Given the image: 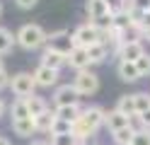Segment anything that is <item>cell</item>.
<instances>
[{
	"instance_id": "20",
	"label": "cell",
	"mask_w": 150,
	"mask_h": 145,
	"mask_svg": "<svg viewBox=\"0 0 150 145\" xmlns=\"http://www.w3.org/2000/svg\"><path fill=\"white\" fill-rule=\"evenodd\" d=\"M53 121H56V114H53V109L44 111V114H39V116H34L36 133H51V126H53Z\"/></svg>"
},
{
	"instance_id": "35",
	"label": "cell",
	"mask_w": 150,
	"mask_h": 145,
	"mask_svg": "<svg viewBox=\"0 0 150 145\" xmlns=\"http://www.w3.org/2000/svg\"><path fill=\"white\" fill-rule=\"evenodd\" d=\"M5 111H7V104H5V99H3V97H0V119L5 116Z\"/></svg>"
},
{
	"instance_id": "33",
	"label": "cell",
	"mask_w": 150,
	"mask_h": 145,
	"mask_svg": "<svg viewBox=\"0 0 150 145\" xmlns=\"http://www.w3.org/2000/svg\"><path fill=\"white\" fill-rule=\"evenodd\" d=\"M5 87H10V75L3 70L0 73V90H5Z\"/></svg>"
},
{
	"instance_id": "24",
	"label": "cell",
	"mask_w": 150,
	"mask_h": 145,
	"mask_svg": "<svg viewBox=\"0 0 150 145\" xmlns=\"http://www.w3.org/2000/svg\"><path fill=\"white\" fill-rule=\"evenodd\" d=\"M133 135H136V128H133V126H126V128H121V131H114V133H111V140H114L116 145H131Z\"/></svg>"
},
{
	"instance_id": "40",
	"label": "cell",
	"mask_w": 150,
	"mask_h": 145,
	"mask_svg": "<svg viewBox=\"0 0 150 145\" xmlns=\"http://www.w3.org/2000/svg\"><path fill=\"white\" fill-rule=\"evenodd\" d=\"M85 145H99V143H85Z\"/></svg>"
},
{
	"instance_id": "27",
	"label": "cell",
	"mask_w": 150,
	"mask_h": 145,
	"mask_svg": "<svg viewBox=\"0 0 150 145\" xmlns=\"http://www.w3.org/2000/svg\"><path fill=\"white\" fill-rule=\"evenodd\" d=\"M133 99H136V111L138 114H143V111L150 109V94L148 92H136Z\"/></svg>"
},
{
	"instance_id": "38",
	"label": "cell",
	"mask_w": 150,
	"mask_h": 145,
	"mask_svg": "<svg viewBox=\"0 0 150 145\" xmlns=\"http://www.w3.org/2000/svg\"><path fill=\"white\" fill-rule=\"evenodd\" d=\"M29 145H51V143H46V140H32Z\"/></svg>"
},
{
	"instance_id": "16",
	"label": "cell",
	"mask_w": 150,
	"mask_h": 145,
	"mask_svg": "<svg viewBox=\"0 0 150 145\" xmlns=\"http://www.w3.org/2000/svg\"><path fill=\"white\" fill-rule=\"evenodd\" d=\"M116 73H119V77H121L124 82H136V80H140V73H138L136 63H128V61H119Z\"/></svg>"
},
{
	"instance_id": "6",
	"label": "cell",
	"mask_w": 150,
	"mask_h": 145,
	"mask_svg": "<svg viewBox=\"0 0 150 145\" xmlns=\"http://www.w3.org/2000/svg\"><path fill=\"white\" fill-rule=\"evenodd\" d=\"M51 102H53V109H58V106H73V104H80V94L73 85H61V87H56Z\"/></svg>"
},
{
	"instance_id": "10",
	"label": "cell",
	"mask_w": 150,
	"mask_h": 145,
	"mask_svg": "<svg viewBox=\"0 0 150 145\" xmlns=\"http://www.w3.org/2000/svg\"><path fill=\"white\" fill-rule=\"evenodd\" d=\"M41 65L53 68V70H58V73H61V68L68 65V56H63V53H58V51H53V48L46 46V48H44V53H41Z\"/></svg>"
},
{
	"instance_id": "29",
	"label": "cell",
	"mask_w": 150,
	"mask_h": 145,
	"mask_svg": "<svg viewBox=\"0 0 150 145\" xmlns=\"http://www.w3.org/2000/svg\"><path fill=\"white\" fill-rule=\"evenodd\" d=\"M136 68H138V73L140 77H150V53H143L136 61Z\"/></svg>"
},
{
	"instance_id": "12",
	"label": "cell",
	"mask_w": 150,
	"mask_h": 145,
	"mask_svg": "<svg viewBox=\"0 0 150 145\" xmlns=\"http://www.w3.org/2000/svg\"><path fill=\"white\" fill-rule=\"evenodd\" d=\"M104 109H102V106H85V109H82V114H80V119L85 121V123H90L92 128H102V126H104Z\"/></svg>"
},
{
	"instance_id": "39",
	"label": "cell",
	"mask_w": 150,
	"mask_h": 145,
	"mask_svg": "<svg viewBox=\"0 0 150 145\" xmlns=\"http://www.w3.org/2000/svg\"><path fill=\"white\" fill-rule=\"evenodd\" d=\"M5 70V63H3V58H0V73H3Z\"/></svg>"
},
{
	"instance_id": "1",
	"label": "cell",
	"mask_w": 150,
	"mask_h": 145,
	"mask_svg": "<svg viewBox=\"0 0 150 145\" xmlns=\"http://www.w3.org/2000/svg\"><path fill=\"white\" fill-rule=\"evenodd\" d=\"M46 39H49V34H46L39 24H22L20 32L15 34L17 46H22L24 51H36V48L46 46Z\"/></svg>"
},
{
	"instance_id": "23",
	"label": "cell",
	"mask_w": 150,
	"mask_h": 145,
	"mask_svg": "<svg viewBox=\"0 0 150 145\" xmlns=\"http://www.w3.org/2000/svg\"><path fill=\"white\" fill-rule=\"evenodd\" d=\"M15 44H17V41H15V34L10 32V29H5V27H0V56H5V53H10Z\"/></svg>"
},
{
	"instance_id": "26",
	"label": "cell",
	"mask_w": 150,
	"mask_h": 145,
	"mask_svg": "<svg viewBox=\"0 0 150 145\" xmlns=\"http://www.w3.org/2000/svg\"><path fill=\"white\" fill-rule=\"evenodd\" d=\"M51 145H85V143L78 140L73 133H61V135H51Z\"/></svg>"
},
{
	"instance_id": "18",
	"label": "cell",
	"mask_w": 150,
	"mask_h": 145,
	"mask_svg": "<svg viewBox=\"0 0 150 145\" xmlns=\"http://www.w3.org/2000/svg\"><path fill=\"white\" fill-rule=\"evenodd\" d=\"M53 114H56V119H63L68 123H75L80 119L82 109H80V104H73V106H58V109H53Z\"/></svg>"
},
{
	"instance_id": "22",
	"label": "cell",
	"mask_w": 150,
	"mask_h": 145,
	"mask_svg": "<svg viewBox=\"0 0 150 145\" xmlns=\"http://www.w3.org/2000/svg\"><path fill=\"white\" fill-rule=\"evenodd\" d=\"M27 106H29V114H32V119L51 109V106L46 104V99H44V97H39V94H32V97H27Z\"/></svg>"
},
{
	"instance_id": "17",
	"label": "cell",
	"mask_w": 150,
	"mask_h": 145,
	"mask_svg": "<svg viewBox=\"0 0 150 145\" xmlns=\"http://www.w3.org/2000/svg\"><path fill=\"white\" fill-rule=\"evenodd\" d=\"M12 131H15V135H20V138H32V135L36 133L34 119L29 116V119H17V121H12Z\"/></svg>"
},
{
	"instance_id": "3",
	"label": "cell",
	"mask_w": 150,
	"mask_h": 145,
	"mask_svg": "<svg viewBox=\"0 0 150 145\" xmlns=\"http://www.w3.org/2000/svg\"><path fill=\"white\" fill-rule=\"evenodd\" d=\"M73 87L78 90L80 97H90V94H95L99 90V75L92 73L90 68L87 70H78V75H75V80H73Z\"/></svg>"
},
{
	"instance_id": "31",
	"label": "cell",
	"mask_w": 150,
	"mask_h": 145,
	"mask_svg": "<svg viewBox=\"0 0 150 145\" xmlns=\"http://www.w3.org/2000/svg\"><path fill=\"white\" fill-rule=\"evenodd\" d=\"M15 3H17V5H20L22 10H32V7L36 5V3H39V0H15Z\"/></svg>"
},
{
	"instance_id": "32",
	"label": "cell",
	"mask_w": 150,
	"mask_h": 145,
	"mask_svg": "<svg viewBox=\"0 0 150 145\" xmlns=\"http://www.w3.org/2000/svg\"><path fill=\"white\" fill-rule=\"evenodd\" d=\"M133 3H136V10H140V12L150 10V0H133Z\"/></svg>"
},
{
	"instance_id": "34",
	"label": "cell",
	"mask_w": 150,
	"mask_h": 145,
	"mask_svg": "<svg viewBox=\"0 0 150 145\" xmlns=\"http://www.w3.org/2000/svg\"><path fill=\"white\" fill-rule=\"evenodd\" d=\"M145 27H150V10L143 12V29H145Z\"/></svg>"
},
{
	"instance_id": "14",
	"label": "cell",
	"mask_w": 150,
	"mask_h": 145,
	"mask_svg": "<svg viewBox=\"0 0 150 145\" xmlns=\"http://www.w3.org/2000/svg\"><path fill=\"white\" fill-rule=\"evenodd\" d=\"M68 65L73 68V70H87L90 68V58H87V51L80 46H75L73 51L68 53Z\"/></svg>"
},
{
	"instance_id": "37",
	"label": "cell",
	"mask_w": 150,
	"mask_h": 145,
	"mask_svg": "<svg viewBox=\"0 0 150 145\" xmlns=\"http://www.w3.org/2000/svg\"><path fill=\"white\" fill-rule=\"evenodd\" d=\"M0 145H12V140H7L5 135H0Z\"/></svg>"
},
{
	"instance_id": "13",
	"label": "cell",
	"mask_w": 150,
	"mask_h": 145,
	"mask_svg": "<svg viewBox=\"0 0 150 145\" xmlns=\"http://www.w3.org/2000/svg\"><path fill=\"white\" fill-rule=\"evenodd\" d=\"M85 10H87V17L90 19H97V17H104V15L114 12V7H111L109 0H87Z\"/></svg>"
},
{
	"instance_id": "15",
	"label": "cell",
	"mask_w": 150,
	"mask_h": 145,
	"mask_svg": "<svg viewBox=\"0 0 150 145\" xmlns=\"http://www.w3.org/2000/svg\"><path fill=\"white\" fill-rule=\"evenodd\" d=\"M70 133H73L78 140H82V143H90V138H95V135H97V128H92L90 123H85L82 119H78V121L73 123V131H70Z\"/></svg>"
},
{
	"instance_id": "25",
	"label": "cell",
	"mask_w": 150,
	"mask_h": 145,
	"mask_svg": "<svg viewBox=\"0 0 150 145\" xmlns=\"http://www.w3.org/2000/svg\"><path fill=\"white\" fill-rule=\"evenodd\" d=\"M90 22L95 24L102 34H109L111 29H114V12H111V15H104V17H97V19H90Z\"/></svg>"
},
{
	"instance_id": "30",
	"label": "cell",
	"mask_w": 150,
	"mask_h": 145,
	"mask_svg": "<svg viewBox=\"0 0 150 145\" xmlns=\"http://www.w3.org/2000/svg\"><path fill=\"white\" fill-rule=\"evenodd\" d=\"M131 145H150V131L138 128L136 135H133V140H131Z\"/></svg>"
},
{
	"instance_id": "5",
	"label": "cell",
	"mask_w": 150,
	"mask_h": 145,
	"mask_svg": "<svg viewBox=\"0 0 150 145\" xmlns=\"http://www.w3.org/2000/svg\"><path fill=\"white\" fill-rule=\"evenodd\" d=\"M46 46L53 48V51H58V53H63V56H68L73 48H75V44H73V34L68 32V29H58V32H51V34H49V39H46Z\"/></svg>"
},
{
	"instance_id": "41",
	"label": "cell",
	"mask_w": 150,
	"mask_h": 145,
	"mask_svg": "<svg viewBox=\"0 0 150 145\" xmlns=\"http://www.w3.org/2000/svg\"><path fill=\"white\" fill-rule=\"evenodd\" d=\"M0 15H3V5H0Z\"/></svg>"
},
{
	"instance_id": "9",
	"label": "cell",
	"mask_w": 150,
	"mask_h": 145,
	"mask_svg": "<svg viewBox=\"0 0 150 145\" xmlns=\"http://www.w3.org/2000/svg\"><path fill=\"white\" fill-rule=\"evenodd\" d=\"M126 126H131V119H128V116H124L121 111L109 109V111L104 114V128H107L109 133L121 131V128H126Z\"/></svg>"
},
{
	"instance_id": "8",
	"label": "cell",
	"mask_w": 150,
	"mask_h": 145,
	"mask_svg": "<svg viewBox=\"0 0 150 145\" xmlns=\"http://www.w3.org/2000/svg\"><path fill=\"white\" fill-rule=\"evenodd\" d=\"M34 75V80H36V87H56L58 85V77L61 73L58 70H53V68H46V65H36V70L32 73Z\"/></svg>"
},
{
	"instance_id": "36",
	"label": "cell",
	"mask_w": 150,
	"mask_h": 145,
	"mask_svg": "<svg viewBox=\"0 0 150 145\" xmlns=\"http://www.w3.org/2000/svg\"><path fill=\"white\" fill-rule=\"evenodd\" d=\"M143 39L150 44V27H145V29H143Z\"/></svg>"
},
{
	"instance_id": "11",
	"label": "cell",
	"mask_w": 150,
	"mask_h": 145,
	"mask_svg": "<svg viewBox=\"0 0 150 145\" xmlns=\"http://www.w3.org/2000/svg\"><path fill=\"white\" fill-rule=\"evenodd\" d=\"M85 51H87V58H90V65H97V63H104L107 58H109L111 48H109V44H107V41H97V44L87 46Z\"/></svg>"
},
{
	"instance_id": "7",
	"label": "cell",
	"mask_w": 150,
	"mask_h": 145,
	"mask_svg": "<svg viewBox=\"0 0 150 145\" xmlns=\"http://www.w3.org/2000/svg\"><path fill=\"white\" fill-rule=\"evenodd\" d=\"M143 53H145V48H143V41H140V39H131V41H124V44L119 46V51H116L119 61H128V63H136Z\"/></svg>"
},
{
	"instance_id": "4",
	"label": "cell",
	"mask_w": 150,
	"mask_h": 145,
	"mask_svg": "<svg viewBox=\"0 0 150 145\" xmlns=\"http://www.w3.org/2000/svg\"><path fill=\"white\" fill-rule=\"evenodd\" d=\"M10 90L15 97H32L34 90H36V80H34V75L32 73H17L10 77Z\"/></svg>"
},
{
	"instance_id": "2",
	"label": "cell",
	"mask_w": 150,
	"mask_h": 145,
	"mask_svg": "<svg viewBox=\"0 0 150 145\" xmlns=\"http://www.w3.org/2000/svg\"><path fill=\"white\" fill-rule=\"evenodd\" d=\"M97 41H104V34H102L92 22H85V24L75 27V32H73V44H75V46L87 48V46L97 44Z\"/></svg>"
},
{
	"instance_id": "19",
	"label": "cell",
	"mask_w": 150,
	"mask_h": 145,
	"mask_svg": "<svg viewBox=\"0 0 150 145\" xmlns=\"http://www.w3.org/2000/svg\"><path fill=\"white\" fill-rule=\"evenodd\" d=\"M7 111H10V116H12V121H17V119H29V106H27V99L24 97H17V99L7 106Z\"/></svg>"
},
{
	"instance_id": "28",
	"label": "cell",
	"mask_w": 150,
	"mask_h": 145,
	"mask_svg": "<svg viewBox=\"0 0 150 145\" xmlns=\"http://www.w3.org/2000/svg\"><path fill=\"white\" fill-rule=\"evenodd\" d=\"M70 131H73V123L63 121V119H56L53 126H51V133H49V135H61V133H70Z\"/></svg>"
},
{
	"instance_id": "21",
	"label": "cell",
	"mask_w": 150,
	"mask_h": 145,
	"mask_svg": "<svg viewBox=\"0 0 150 145\" xmlns=\"http://www.w3.org/2000/svg\"><path fill=\"white\" fill-rule=\"evenodd\" d=\"M116 111H121L124 116H128V119H133V116H138V111H136V99H133V94H124V97H119V102H116Z\"/></svg>"
}]
</instances>
